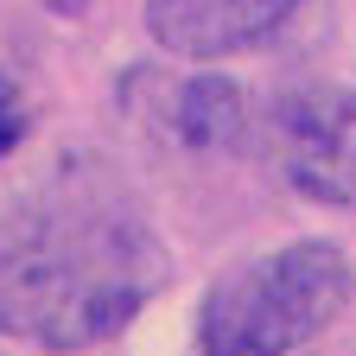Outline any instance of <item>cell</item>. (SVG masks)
Returning a JSON list of instances; mask_svg holds the SVG:
<instances>
[{
    "label": "cell",
    "instance_id": "obj_6",
    "mask_svg": "<svg viewBox=\"0 0 356 356\" xmlns=\"http://www.w3.org/2000/svg\"><path fill=\"white\" fill-rule=\"evenodd\" d=\"M19 140H26V102H19L13 76L0 70V159H7V153H13Z\"/></svg>",
    "mask_w": 356,
    "mask_h": 356
},
{
    "label": "cell",
    "instance_id": "obj_1",
    "mask_svg": "<svg viewBox=\"0 0 356 356\" xmlns=\"http://www.w3.org/2000/svg\"><path fill=\"white\" fill-rule=\"evenodd\" d=\"M172 254L108 172L51 178L0 210V331L38 350L121 337L165 293Z\"/></svg>",
    "mask_w": 356,
    "mask_h": 356
},
{
    "label": "cell",
    "instance_id": "obj_2",
    "mask_svg": "<svg viewBox=\"0 0 356 356\" xmlns=\"http://www.w3.org/2000/svg\"><path fill=\"white\" fill-rule=\"evenodd\" d=\"M356 299V261L331 236L248 254L197 299V356H293L318 343Z\"/></svg>",
    "mask_w": 356,
    "mask_h": 356
},
{
    "label": "cell",
    "instance_id": "obj_3",
    "mask_svg": "<svg viewBox=\"0 0 356 356\" xmlns=\"http://www.w3.org/2000/svg\"><path fill=\"white\" fill-rule=\"evenodd\" d=\"M267 134H274V153L293 191L331 210H356V89L337 83L286 89L267 108Z\"/></svg>",
    "mask_w": 356,
    "mask_h": 356
},
{
    "label": "cell",
    "instance_id": "obj_4",
    "mask_svg": "<svg viewBox=\"0 0 356 356\" xmlns=\"http://www.w3.org/2000/svg\"><path fill=\"white\" fill-rule=\"evenodd\" d=\"M305 0H147V38L165 58L216 64L280 38Z\"/></svg>",
    "mask_w": 356,
    "mask_h": 356
},
{
    "label": "cell",
    "instance_id": "obj_5",
    "mask_svg": "<svg viewBox=\"0 0 356 356\" xmlns=\"http://www.w3.org/2000/svg\"><path fill=\"white\" fill-rule=\"evenodd\" d=\"M172 127L191 153H236L248 140V96L236 76H216V70H197L178 83L172 96Z\"/></svg>",
    "mask_w": 356,
    "mask_h": 356
},
{
    "label": "cell",
    "instance_id": "obj_7",
    "mask_svg": "<svg viewBox=\"0 0 356 356\" xmlns=\"http://www.w3.org/2000/svg\"><path fill=\"white\" fill-rule=\"evenodd\" d=\"M44 7H51V13H83L89 0H44Z\"/></svg>",
    "mask_w": 356,
    "mask_h": 356
}]
</instances>
